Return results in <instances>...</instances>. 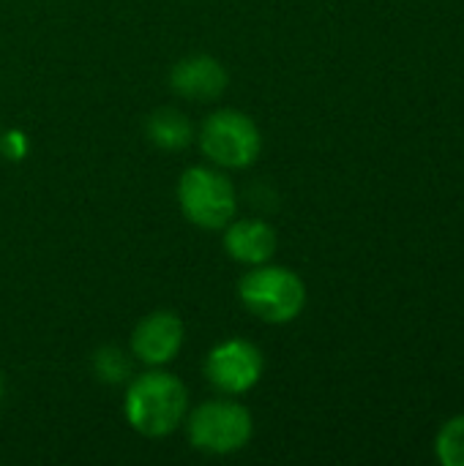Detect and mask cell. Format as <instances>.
<instances>
[{
    "label": "cell",
    "mask_w": 464,
    "mask_h": 466,
    "mask_svg": "<svg viewBox=\"0 0 464 466\" xmlns=\"http://www.w3.org/2000/svg\"><path fill=\"white\" fill-rule=\"evenodd\" d=\"M186 412V388L172 374H142L126 393V418L145 437H164L178 429Z\"/></svg>",
    "instance_id": "obj_1"
},
{
    "label": "cell",
    "mask_w": 464,
    "mask_h": 466,
    "mask_svg": "<svg viewBox=\"0 0 464 466\" xmlns=\"http://www.w3.org/2000/svg\"><path fill=\"white\" fill-rule=\"evenodd\" d=\"M243 306L263 322L282 325L295 319L306 303L304 281L287 268H257L241 281Z\"/></svg>",
    "instance_id": "obj_2"
},
{
    "label": "cell",
    "mask_w": 464,
    "mask_h": 466,
    "mask_svg": "<svg viewBox=\"0 0 464 466\" xmlns=\"http://www.w3.org/2000/svg\"><path fill=\"white\" fill-rule=\"evenodd\" d=\"M178 199L186 218L202 229H222L235 216V188L216 169H189L178 183Z\"/></svg>",
    "instance_id": "obj_3"
},
{
    "label": "cell",
    "mask_w": 464,
    "mask_h": 466,
    "mask_svg": "<svg viewBox=\"0 0 464 466\" xmlns=\"http://www.w3.org/2000/svg\"><path fill=\"white\" fill-rule=\"evenodd\" d=\"M200 145L205 156L219 167L238 169V167H249L260 156L263 139L257 126L243 112L222 109L202 123Z\"/></svg>",
    "instance_id": "obj_4"
},
{
    "label": "cell",
    "mask_w": 464,
    "mask_h": 466,
    "mask_svg": "<svg viewBox=\"0 0 464 466\" xmlns=\"http://www.w3.org/2000/svg\"><path fill=\"white\" fill-rule=\"evenodd\" d=\"M252 437V415L232 401H211L194 410L189 420V440L197 451L227 456L241 451Z\"/></svg>",
    "instance_id": "obj_5"
},
{
    "label": "cell",
    "mask_w": 464,
    "mask_h": 466,
    "mask_svg": "<svg viewBox=\"0 0 464 466\" xmlns=\"http://www.w3.org/2000/svg\"><path fill=\"white\" fill-rule=\"evenodd\" d=\"M205 374L213 388L222 393L238 396L252 390L263 377V355L249 341H224L219 344L205 363Z\"/></svg>",
    "instance_id": "obj_6"
},
{
    "label": "cell",
    "mask_w": 464,
    "mask_h": 466,
    "mask_svg": "<svg viewBox=\"0 0 464 466\" xmlns=\"http://www.w3.org/2000/svg\"><path fill=\"white\" fill-rule=\"evenodd\" d=\"M183 344V322L170 311H156L145 317L131 339L134 355L148 366L170 363Z\"/></svg>",
    "instance_id": "obj_7"
},
{
    "label": "cell",
    "mask_w": 464,
    "mask_h": 466,
    "mask_svg": "<svg viewBox=\"0 0 464 466\" xmlns=\"http://www.w3.org/2000/svg\"><path fill=\"white\" fill-rule=\"evenodd\" d=\"M172 87L194 101H213L227 87V71L208 55H194L172 68Z\"/></svg>",
    "instance_id": "obj_8"
},
{
    "label": "cell",
    "mask_w": 464,
    "mask_h": 466,
    "mask_svg": "<svg viewBox=\"0 0 464 466\" xmlns=\"http://www.w3.org/2000/svg\"><path fill=\"white\" fill-rule=\"evenodd\" d=\"M224 246L232 259L246 265H263L276 251V235L265 221H235L224 235Z\"/></svg>",
    "instance_id": "obj_9"
},
{
    "label": "cell",
    "mask_w": 464,
    "mask_h": 466,
    "mask_svg": "<svg viewBox=\"0 0 464 466\" xmlns=\"http://www.w3.org/2000/svg\"><path fill=\"white\" fill-rule=\"evenodd\" d=\"M148 137L161 150H183L191 142L194 128H191L186 115H180L178 109L164 106V109H156L148 117Z\"/></svg>",
    "instance_id": "obj_10"
},
{
    "label": "cell",
    "mask_w": 464,
    "mask_h": 466,
    "mask_svg": "<svg viewBox=\"0 0 464 466\" xmlns=\"http://www.w3.org/2000/svg\"><path fill=\"white\" fill-rule=\"evenodd\" d=\"M435 453L440 459V464L446 466H464V415L451 418L438 440H435Z\"/></svg>",
    "instance_id": "obj_11"
},
{
    "label": "cell",
    "mask_w": 464,
    "mask_h": 466,
    "mask_svg": "<svg viewBox=\"0 0 464 466\" xmlns=\"http://www.w3.org/2000/svg\"><path fill=\"white\" fill-rule=\"evenodd\" d=\"M93 371L101 382L118 385V382H126L131 377V360L118 347H104L93 358Z\"/></svg>",
    "instance_id": "obj_12"
},
{
    "label": "cell",
    "mask_w": 464,
    "mask_h": 466,
    "mask_svg": "<svg viewBox=\"0 0 464 466\" xmlns=\"http://www.w3.org/2000/svg\"><path fill=\"white\" fill-rule=\"evenodd\" d=\"M0 399H3V382H0Z\"/></svg>",
    "instance_id": "obj_13"
}]
</instances>
